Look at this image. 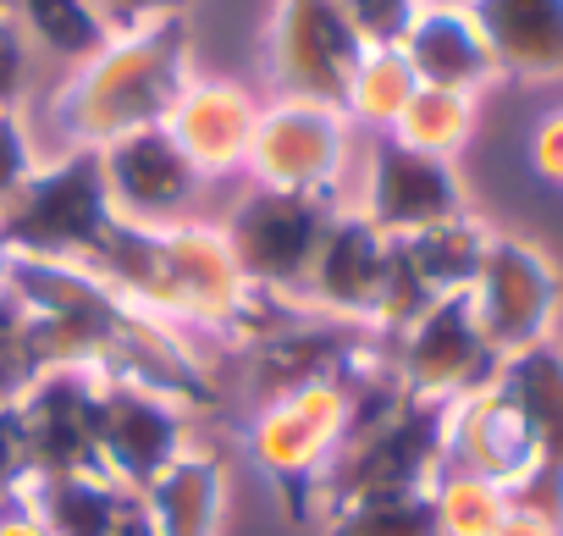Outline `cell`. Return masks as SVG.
Instances as JSON below:
<instances>
[{
    "instance_id": "8fae6325",
    "label": "cell",
    "mask_w": 563,
    "mask_h": 536,
    "mask_svg": "<svg viewBox=\"0 0 563 536\" xmlns=\"http://www.w3.org/2000/svg\"><path fill=\"white\" fill-rule=\"evenodd\" d=\"M354 210L376 232L409 238V232H426V227H442V221L464 216V188L453 177V161L409 150L393 133H371V144H365V188H360Z\"/></svg>"
},
{
    "instance_id": "603a6c76",
    "label": "cell",
    "mask_w": 563,
    "mask_h": 536,
    "mask_svg": "<svg viewBox=\"0 0 563 536\" xmlns=\"http://www.w3.org/2000/svg\"><path fill=\"white\" fill-rule=\"evenodd\" d=\"M420 78L409 73L404 51L398 45H371L354 67V84H349V100H343V117L354 122V133H393V122L404 117V106L415 100Z\"/></svg>"
},
{
    "instance_id": "836d02e7",
    "label": "cell",
    "mask_w": 563,
    "mask_h": 536,
    "mask_svg": "<svg viewBox=\"0 0 563 536\" xmlns=\"http://www.w3.org/2000/svg\"><path fill=\"white\" fill-rule=\"evenodd\" d=\"M89 7L106 18L111 34H128V29L155 23V18H166V12H188V0H89Z\"/></svg>"
},
{
    "instance_id": "277c9868",
    "label": "cell",
    "mask_w": 563,
    "mask_h": 536,
    "mask_svg": "<svg viewBox=\"0 0 563 536\" xmlns=\"http://www.w3.org/2000/svg\"><path fill=\"white\" fill-rule=\"evenodd\" d=\"M387 354V349H382ZM376 360V354H371ZM365 360V365H371ZM360 365V371H365ZM327 376V382H305L294 393H276L260 404V415L249 420V453L254 464L265 470V481L282 492L294 519L310 514L316 503V486H321V470L332 464L338 442H343V426H349V393H354V376Z\"/></svg>"
},
{
    "instance_id": "ac0fdd59",
    "label": "cell",
    "mask_w": 563,
    "mask_h": 536,
    "mask_svg": "<svg viewBox=\"0 0 563 536\" xmlns=\"http://www.w3.org/2000/svg\"><path fill=\"white\" fill-rule=\"evenodd\" d=\"M409 73L426 89H453V95H475L497 78L492 51L481 40V29L470 23L464 7H420L409 34L398 40Z\"/></svg>"
},
{
    "instance_id": "5bb4252c",
    "label": "cell",
    "mask_w": 563,
    "mask_h": 536,
    "mask_svg": "<svg viewBox=\"0 0 563 536\" xmlns=\"http://www.w3.org/2000/svg\"><path fill=\"white\" fill-rule=\"evenodd\" d=\"M95 409H100V371H89V365H56V371H40V382L18 398L34 475L100 470ZM34 475H29V481H34Z\"/></svg>"
},
{
    "instance_id": "74e56055",
    "label": "cell",
    "mask_w": 563,
    "mask_h": 536,
    "mask_svg": "<svg viewBox=\"0 0 563 536\" xmlns=\"http://www.w3.org/2000/svg\"><path fill=\"white\" fill-rule=\"evenodd\" d=\"M7 294H12V249L0 243V299H7Z\"/></svg>"
},
{
    "instance_id": "83f0119b",
    "label": "cell",
    "mask_w": 563,
    "mask_h": 536,
    "mask_svg": "<svg viewBox=\"0 0 563 536\" xmlns=\"http://www.w3.org/2000/svg\"><path fill=\"white\" fill-rule=\"evenodd\" d=\"M40 354H34V327L18 294L0 299V404H18L40 382Z\"/></svg>"
},
{
    "instance_id": "d590c367",
    "label": "cell",
    "mask_w": 563,
    "mask_h": 536,
    "mask_svg": "<svg viewBox=\"0 0 563 536\" xmlns=\"http://www.w3.org/2000/svg\"><path fill=\"white\" fill-rule=\"evenodd\" d=\"M0 536H51V530L40 525V514L23 497H7L0 503Z\"/></svg>"
},
{
    "instance_id": "30bf717a",
    "label": "cell",
    "mask_w": 563,
    "mask_h": 536,
    "mask_svg": "<svg viewBox=\"0 0 563 536\" xmlns=\"http://www.w3.org/2000/svg\"><path fill=\"white\" fill-rule=\"evenodd\" d=\"M100 172H106V194H111L117 221H133V227L205 221L199 205H205L210 177L183 155V144L166 128H144V133L106 144Z\"/></svg>"
},
{
    "instance_id": "7402d4cb",
    "label": "cell",
    "mask_w": 563,
    "mask_h": 536,
    "mask_svg": "<svg viewBox=\"0 0 563 536\" xmlns=\"http://www.w3.org/2000/svg\"><path fill=\"white\" fill-rule=\"evenodd\" d=\"M486 243H492V232L464 210V216H453V221H442V227L393 238V254H398L404 272L420 283V294L437 305V299H448V294H470Z\"/></svg>"
},
{
    "instance_id": "8992f818",
    "label": "cell",
    "mask_w": 563,
    "mask_h": 536,
    "mask_svg": "<svg viewBox=\"0 0 563 536\" xmlns=\"http://www.w3.org/2000/svg\"><path fill=\"white\" fill-rule=\"evenodd\" d=\"M365 51L371 45L349 23L343 0H276L265 29V67L282 100H316L343 111Z\"/></svg>"
},
{
    "instance_id": "f546056e",
    "label": "cell",
    "mask_w": 563,
    "mask_h": 536,
    "mask_svg": "<svg viewBox=\"0 0 563 536\" xmlns=\"http://www.w3.org/2000/svg\"><path fill=\"white\" fill-rule=\"evenodd\" d=\"M40 172V155H34V139L23 128L18 111H0V210L18 199V188Z\"/></svg>"
},
{
    "instance_id": "4fadbf2b",
    "label": "cell",
    "mask_w": 563,
    "mask_h": 536,
    "mask_svg": "<svg viewBox=\"0 0 563 536\" xmlns=\"http://www.w3.org/2000/svg\"><path fill=\"white\" fill-rule=\"evenodd\" d=\"M470 310L492 343V354H519L547 338V321L558 310V277L552 265L519 243V238H492L481 254V272L470 283Z\"/></svg>"
},
{
    "instance_id": "44dd1931",
    "label": "cell",
    "mask_w": 563,
    "mask_h": 536,
    "mask_svg": "<svg viewBox=\"0 0 563 536\" xmlns=\"http://www.w3.org/2000/svg\"><path fill=\"white\" fill-rule=\"evenodd\" d=\"M23 503L40 514L51 536H111L133 492L106 470H73V475H34L23 486Z\"/></svg>"
},
{
    "instance_id": "d4e9b609",
    "label": "cell",
    "mask_w": 563,
    "mask_h": 536,
    "mask_svg": "<svg viewBox=\"0 0 563 536\" xmlns=\"http://www.w3.org/2000/svg\"><path fill=\"white\" fill-rule=\"evenodd\" d=\"M475 128V95H453V89H415V100L404 106V117L393 122V139L409 144V150H426V155H442L453 161L464 150Z\"/></svg>"
},
{
    "instance_id": "1f68e13d",
    "label": "cell",
    "mask_w": 563,
    "mask_h": 536,
    "mask_svg": "<svg viewBox=\"0 0 563 536\" xmlns=\"http://www.w3.org/2000/svg\"><path fill=\"white\" fill-rule=\"evenodd\" d=\"M29 34L23 23L12 18V7L0 0V111H18L23 100V84H29Z\"/></svg>"
},
{
    "instance_id": "7a4b0ae2",
    "label": "cell",
    "mask_w": 563,
    "mask_h": 536,
    "mask_svg": "<svg viewBox=\"0 0 563 536\" xmlns=\"http://www.w3.org/2000/svg\"><path fill=\"white\" fill-rule=\"evenodd\" d=\"M188 84V12H166L128 34H111L106 51L78 62L51 100V122L67 150H106L128 133L166 128Z\"/></svg>"
},
{
    "instance_id": "cb8c5ba5",
    "label": "cell",
    "mask_w": 563,
    "mask_h": 536,
    "mask_svg": "<svg viewBox=\"0 0 563 536\" xmlns=\"http://www.w3.org/2000/svg\"><path fill=\"white\" fill-rule=\"evenodd\" d=\"M7 7L23 23L29 45H40V51L73 62V67L89 62L95 51H106V40H111L106 18L89 7V0H7Z\"/></svg>"
},
{
    "instance_id": "7c38bea8",
    "label": "cell",
    "mask_w": 563,
    "mask_h": 536,
    "mask_svg": "<svg viewBox=\"0 0 563 536\" xmlns=\"http://www.w3.org/2000/svg\"><path fill=\"white\" fill-rule=\"evenodd\" d=\"M387 277H393V238L376 232L354 205H343L327 221V238L310 260L299 305L310 316H327V321L376 327L382 299H387Z\"/></svg>"
},
{
    "instance_id": "52a82bcc",
    "label": "cell",
    "mask_w": 563,
    "mask_h": 536,
    "mask_svg": "<svg viewBox=\"0 0 563 536\" xmlns=\"http://www.w3.org/2000/svg\"><path fill=\"white\" fill-rule=\"evenodd\" d=\"M354 155V122L316 100H271L260 106L254 139H249V183L288 188V194H321L338 199Z\"/></svg>"
},
{
    "instance_id": "ba28073f",
    "label": "cell",
    "mask_w": 563,
    "mask_h": 536,
    "mask_svg": "<svg viewBox=\"0 0 563 536\" xmlns=\"http://www.w3.org/2000/svg\"><path fill=\"white\" fill-rule=\"evenodd\" d=\"M387 365L404 382V393H415L426 404H453L464 393L492 387V376H497V354L470 310V294L437 299L398 338H387Z\"/></svg>"
},
{
    "instance_id": "ffe728a7",
    "label": "cell",
    "mask_w": 563,
    "mask_h": 536,
    "mask_svg": "<svg viewBox=\"0 0 563 536\" xmlns=\"http://www.w3.org/2000/svg\"><path fill=\"white\" fill-rule=\"evenodd\" d=\"M492 387L525 420V431L536 442V459L563 464V354L547 338L530 343V349H519V354H503Z\"/></svg>"
},
{
    "instance_id": "d6986e66",
    "label": "cell",
    "mask_w": 563,
    "mask_h": 536,
    "mask_svg": "<svg viewBox=\"0 0 563 536\" xmlns=\"http://www.w3.org/2000/svg\"><path fill=\"white\" fill-rule=\"evenodd\" d=\"M221 486H227V464L210 448L194 442L133 497H139V508H144L155 536H216Z\"/></svg>"
},
{
    "instance_id": "f1b7e54d",
    "label": "cell",
    "mask_w": 563,
    "mask_h": 536,
    "mask_svg": "<svg viewBox=\"0 0 563 536\" xmlns=\"http://www.w3.org/2000/svg\"><path fill=\"white\" fill-rule=\"evenodd\" d=\"M503 492H508V508L536 514V519H547V525L563 530V464L536 459V464H530L525 475H514Z\"/></svg>"
},
{
    "instance_id": "2e32d148",
    "label": "cell",
    "mask_w": 563,
    "mask_h": 536,
    "mask_svg": "<svg viewBox=\"0 0 563 536\" xmlns=\"http://www.w3.org/2000/svg\"><path fill=\"white\" fill-rule=\"evenodd\" d=\"M536 464V442L525 431V420L514 415V404L497 387L464 393L448 404L442 420V470H464L481 481L508 486L514 475H525Z\"/></svg>"
},
{
    "instance_id": "4316f807",
    "label": "cell",
    "mask_w": 563,
    "mask_h": 536,
    "mask_svg": "<svg viewBox=\"0 0 563 536\" xmlns=\"http://www.w3.org/2000/svg\"><path fill=\"white\" fill-rule=\"evenodd\" d=\"M431 503H437L442 536H492L508 519V492L497 481H481L464 470H437Z\"/></svg>"
},
{
    "instance_id": "e575fe53",
    "label": "cell",
    "mask_w": 563,
    "mask_h": 536,
    "mask_svg": "<svg viewBox=\"0 0 563 536\" xmlns=\"http://www.w3.org/2000/svg\"><path fill=\"white\" fill-rule=\"evenodd\" d=\"M530 166H536V177H547V183L563 188V111H552V117L536 122V133H530Z\"/></svg>"
},
{
    "instance_id": "484cf974",
    "label": "cell",
    "mask_w": 563,
    "mask_h": 536,
    "mask_svg": "<svg viewBox=\"0 0 563 536\" xmlns=\"http://www.w3.org/2000/svg\"><path fill=\"white\" fill-rule=\"evenodd\" d=\"M327 536H442L431 486L420 492H387V497H360L327 514Z\"/></svg>"
},
{
    "instance_id": "4dcf8cb0",
    "label": "cell",
    "mask_w": 563,
    "mask_h": 536,
    "mask_svg": "<svg viewBox=\"0 0 563 536\" xmlns=\"http://www.w3.org/2000/svg\"><path fill=\"white\" fill-rule=\"evenodd\" d=\"M343 12H349V23L360 29L365 45H398L420 7L415 0H343Z\"/></svg>"
},
{
    "instance_id": "9c48e42d",
    "label": "cell",
    "mask_w": 563,
    "mask_h": 536,
    "mask_svg": "<svg viewBox=\"0 0 563 536\" xmlns=\"http://www.w3.org/2000/svg\"><path fill=\"white\" fill-rule=\"evenodd\" d=\"M95 448H100V470L111 481H122L128 492H144L183 448H194L188 409L150 382L100 376Z\"/></svg>"
},
{
    "instance_id": "5b68a950",
    "label": "cell",
    "mask_w": 563,
    "mask_h": 536,
    "mask_svg": "<svg viewBox=\"0 0 563 536\" xmlns=\"http://www.w3.org/2000/svg\"><path fill=\"white\" fill-rule=\"evenodd\" d=\"M343 210V199H321V194H288V188H260L249 183L232 210L216 221L238 272L249 288L276 294V299H294L310 277V260L327 238V221Z\"/></svg>"
},
{
    "instance_id": "8d00e7d4",
    "label": "cell",
    "mask_w": 563,
    "mask_h": 536,
    "mask_svg": "<svg viewBox=\"0 0 563 536\" xmlns=\"http://www.w3.org/2000/svg\"><path fill=\"white\" fill-rule=\"evenodd\" d=\"M492 536H563V530H558V525H547V519H536V514H519V508H508V519H503Z\"/></svg>"
},
{
    "instance_id": "e0dca14e",
    "label": "cell",
    "mask_w": 563,
    "mask_h": 536,
    "mask_svg": "<svg viewBox=\"0 0 563 536\" xmlns=\"http://www.w3.org/2000/svg\"><path fill=\"white\" fill-rule=\"evenodd\" d=\"M497 78H563V0H464Z\"/></svg>"
},
{
    "instance_id": "d6a6232c",
    "label": "cell",
    "mask_w": 563,
    "mask_h": 536,
    "mask_svg": "<svg viewBox=\"0 0 563 536\" xmlns=\"http://www.w3.org/2000/svg\"><path fill=\"white\" fill-rule=\"evenodd\" d=\"M34 464H29V437H23V415L18 404H0V503L23 497Z\"/></svg>"
},
{
    "instance_id": "3957f363",
    "label": "cell",
    "mask_w": 563,
    "mask_h": 536,
    "mask_svg": "<svg viewBox=\"0 0 563 536\" xmlns=\"http://www.w3.org/2000/svg\"><path fill=\"white\" fill-rule=\"evenodd\" d=\"M117 210L106 194L100 150H67L62 161L40 166L18 199L0 210V243L23 260H56V265H89L100 243L111 238Z\"/></svg>"
},
{
    "instance_id": "9a60e30c",
    "label": "cell",
    "mask_w": 563,
    "mask_h": 536,
    "mask_svg": "<svg viewBox=\"0 0 563 536\" xmlns=\"http://www.w3.org/2000/svg\"><path fill=\"white\" fill-rule=\"evenodd\" d=\"M254 122H260V100H254L243 84L194 78V84L183 89V100L172 106L166 133H172V139L183 144V155L216 183V177L243 172Z\"/></svg>"
},
{
    "instance_id": "6da1fadb",
    "label": "cell",
    "mask_w": 563,
    "mask_h": 536,
    "mask_svg": "<svg viewBox=\"0 0 563 536\" xmlns=\"http://www.w3.org/2000/svg\"><path fill=\"white\" fill-rule=\"evenodd\" d=\"M84 272H95L111 294L155 316L161 327L183 338L194 332L221 338L238 354L305 310L294 299L249 288L216 221H177V227L117 221Z\"/></svg>"
}]
</instances>
